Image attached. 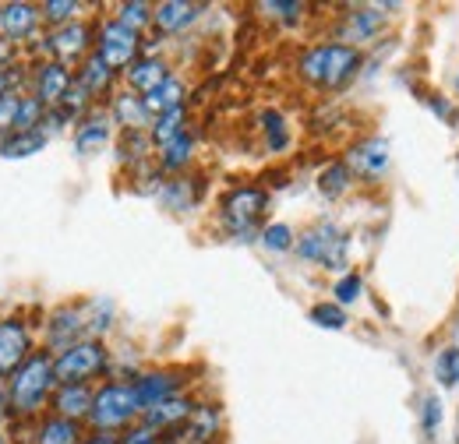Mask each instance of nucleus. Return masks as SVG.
<instances>
[{"label":"nucleus","instance_id":"f257e3e1","mask_svg":"<svg viewBox=\"0 0 459 444\" xmlns=\"http://www.w3.org/2000/svg\"><path fill=\"white\" fill-rule=\"evenodd\" d=\"M57 391V374H54V356L50 353H32L7 381V398L14 416H36Z\"/></svg>","mask_w":459,"mask_h":444},{"label":"nucleus","instance_id":"f03ea898","mask_svg":"<svg viewBox=\"0 0 459 444\" xmlns=\"http://www.w3.org/2000/svg\"><path fill=\"white\" fill-rule=\"evenodd\" d=\"M297 71L315 89H340L360 71V50L346 43H318L300 56Z\"/></svg>","mask_w":459,"mask_h":444},{"label":"nucleus","instance_id":"7ed1b4c3","mask_svg":"<svg viewBox=\"0 0 459 444\" xmlns=\"http://www.w3.org/2000/svg\"><path fill=\"white\" fill-rule=\"evenodd\" d=\"M134 420H142V406L127 381H107L103 388H96L92 413H89L92 431H114L117 434V431L134 427Z\"/></svg>","mask_w":459,"mask_h":444},{"label":"nucleus","instance_id":"20e7f679","mask_svg":"<svg viewBox=\"0 0 459 444\" xmlns=\"http://www.w3.org/2000/svg\"><path fill=\"white\" fill-rule=\"evenodd\" d=\"M107 363H110L107 346L100 338H82L54 356V374H57V385H85L89 378L103 374Z\"/></svg>","mask_w":459,"mask_h":444},{"label":"nucleus","instance_id":"39448f33","mask_svg":"<svg viewBox=\"0 0 459 444\" xmlns=\"http://www.w3.org/2000/svg\"><path fill=\"white\" fill-rule=\"evenodd\" d=\"M346 251H350V236L333 222H318L297 236V254L322 269H346Z\"/></svg>","mask_w":459,"mask_h":444},{"label":"nucleus","instance_id":"423d86ee","mask_svg":"<svg viewBox=\"0 0 459 444\" xmlns=\"http://www.w3.org/2000/svg\"><path fill=\"white\" fill-rule=\"evenodd\" d=\"M269 209V191L265 187H233L227 191L220 212H223V222L233 236H251L255 222L262 219V212Z\"/></svg>","mask_w":459,"mask_h":444},{"label":"nucleus","instance_id":"0eeeda50","mask_svg":"<svg viewBox=\"0 0 459 444\" xmlns=\"http://www.w3.org/2000/svg\"><path fill=\"white\" fill-rule=\"evenodd\" d=\"M138 50H142V43H138V32H131L127 25H120V21H107L103 29H100V39H96V54L103 56L114 71H124V67H131L134 60H138Z\"/></svg>","mask_w":459,"mask_h":444},{"label":"nucleus","instance_id":"6e6552de","mask_svg":"<svg viewBox=\"0 0 459 444\" xmlns=\"http://www.w3.org/2000/svg\"><path fill=\"white\" fill-rule=\"evenodd\" d=\"M32 356V332L22 318H0V381Z\"/></svg>","mask_w":459,"mask_h":444},{"label":"nucleus","instance_id":"1a4fd4ad","mask_svg":"<svg viewBox=\"0 0 459 444\" xmlns=\"http://www.w3.org/2000/svg\"><path fill=\"white\" fill-rule=\"evenodd\" d=\"M89 47H92V29H89L85 21L60 25V29H54V32L43 39V50L54 56L57 64H71V60L85 56L89 54Z\"/></svg>","mask_w":459,"mask_h":444},{"label":"nucleus","instance_id":"9d476101","mask_svg":"<svg viewBox=\"0 0 459 444\" xmlns=\"http://www.w3.org/2000/svg\"><path fill=\"white\" fill-rule=\"evenodd\" d=\"M131 388H134V398H138V406L145 413V409H152V406L173 398V395H180L184 374H177V371H149V374H138L131 381Z\"/></svg>","mask_w":459,"mask_h":444},{"label":"nucleus","instance_id":"9b49d317","mask_svg":"<svg viewBox=\"0 0 459 444\" xmlns=\"http://www.w3.org/2000/svg\"><path fill=\"white\" fill-rule=\"evenodd\" d=\"M71 81H74V74L67 71V64H57V60H47V64H39L36 67V74H32V96L47 107V110H54L64 103V96H67V89H71Z\"/></svg>","mask_w":459,"mask_h":444},{"label":"nucleus","instance_id":"f8f14e48","mask_svg":"<svg viewBox=\"0 0 459 444\" xmlns=\"http://www.w3.org/2000/svg\"><path fill=\"white\" fill-rule=\"evenodd\" d=\"M353 176H364V180H378L385 169H389V141L382 138H368L360 145H353L343 159Z\"/></svg>","mask_w":459,"mask_h":444},{"label":"nucleus","instance_id":"ddd939ff","mask_svg":"<svg viewBox=\"0 0 459 444\" xmlns=\"http://www.w3.org/2000/svg\"><path fill=\"white\" fill-rule=\"evenodd\" d=\"M43 11L36 4H0V36L11 39V43H22V39H32L36 25H39Z\"/></svg>","mask_w":459,"mask_h":444},{"label":"nucleus","instance_id":"4468645a","mask_svg":"<svg viewBox=\"0 0 459 444\" xmlns=\"http://www.w3.org/2000/svg\"><path fill=\"white\" fill-rule=\"evenodd\" d=\"M85 329H89V321H85L82 311H74V307H60V311H54V318H50V325H47V342H50L54 356L64 353V349H71L74 342H82Z\"/></svg>","mask_w":459,"mask_h":444},{"label":"nucleus","instance_id":"2eb2a0df","mask_svg":"<svg viewBox=\"0 0 459 444\" xmlns=\"http://www.w3.org/2000/svg\"><path fill=\"white\" fill-rule=\"evenodd\" d=\"M191 413H195V402H191V398H184V395H173V398H167V402H160V406L145 409V413H142V423H145V427H152L156 434H163V431H177V427H184V423L191 420Z\"/></svg>","mask_w":459,"mask_h":444},{"label":"nucleus","instance_id":"dca6fc26","mask_svg":"<svg viewBox=\"0 0 459 444\" xmlns=\"http://www.w3.org/2000/svg\"><path fill=\"white\" fill-rule=\"evenodd\" d=\"M202 11H205L202 4H187V0H163V4H156V11H152V25H156L160 32H167V36H177V32L191 29V25L198 21V14H202Z\"/></svg>","mask_w":459,"mask_h":444},{"label":"nucleus","instance_id":"f3484780","mask_svg":"<svg viewBox=\"0 0 459 444\" xmlns=\"http://www.w3.org/2000/svg\"><path fill=\"white\" fill-rule=\"evenodd\" d=\"M167 78H170L167 60H160V56H152V54L138 56V60L127 67V85H131L134 96H149V92L160 89Z\"/></svg>","mask_w":459,"mask_h":444},{"label":"nucleus","instance_id":"a211bd4d","mask_svg":"<svg viewBox=\"0 0 459 444\" xmlns=\"http://www.w3.org/2000/svg\"><path fill=\"white\" fill-rule=\"evenodd\" d=\"M220 427H223V413H220V406H195L191 420L184 423V438H173V441L212 444L216 441V434H220Z\"/></svg>","mask_w":459,"mask_h":444},{"label":"nucleus","instance_id":"6ab92c4d","mask_svg":"<svg viewBox=\"0 0 459 444\" xmlns=\"http://www.w3.org/2000/svg\"><path fill=\"white\" fill-rule=\"evenodd\" d=\"M92 395L96 391L89 388V385H57L54 391V413L64 416V420H89V413H92Z\"/></svg>","mask_w":459,"mask_h":444},{"label":"nucleus","instance_id":"aec40b11","mask_svg":"<svg viewBox=\"0 0 459 444\" xmlns=\"http://www.w3.org/2000/svg\"><path fill=\"white\" fill-rule=\"evenodd\" d=\"M110 127H114V116H110V113H89V116L74 127V149H78L82 156L100 152V149L110 141Z\"/></svg>","mask_w":459,"mask_h":444},{"label":"nucleus","instance_id":"412c9836","mask_svg":"<svg viewBox=\"0 0 459 444\" xmlns=\"http://www.w3.org/2000/svg\"><path fill=\"white\" fill-rule=\"evenodd\" d=\"M47 149V131H11L0 138V159H29Z\"/></svg>","mask_w":459,"mask_h":444},{"label":"nucleus","instance_id":"4be33fe9","mask_svg":"<svg viewBox=\"0 0 459 444\" xmlns=\"http://www.w3.org/2000/svg\"><path fill=\"white\" fill-rule=\"evenodd\" d=\"M114 124H120L124 131H145V127H152V116L145 110V103H142V96H134V92H120L114 96Z\"/></svg>","mask_w":459,"mask_h":444},{"label":"nucleus","instance_id":"5701e85b","mask_svg":"<svg viewBox=\"0 0 459 444\" xmlns=\"http://www.w3.org/2000/svg\"><path fill=\"white\" fill-rule=\"evenodd\" d=\"M82 427L74 420H64V416H47L36 434H32V444H82Z\"/></svg>","mask_w":459,"mask_h":444},{"label":"nucleus","instance_id":"b1692460","mask_svg":"<svg viewBox=\"0 0 459 444\" xmlns=\"http://www.w3.org/2000/svg\"><path fill=\"white\" fill-rule=\"evenodd\" d=\"M142 103H145V110L149 116H163V113L177 110V107H184V81L180 78H167L160 89H152L149 96H142Z\"/></svg>","mask_w":459,"mask_h":444},{"label":"nucleus","instance_id":"393cba45","mask_svg":"<svg viewBox=\"0 0 459 444\" xmlns=\"http://www.w3.org/2000/svg\"><path fill=\"white\" fill-rule=\"evenodd\" d=\"M114 74H117V71L107 64V60H103V56L89 54V56H85V64H82V71H78L74 78H78V81H82V85H85L92 96H103V92L114 85Z\"/></svg>","mask_w":459,"mask_h":444},{"label":"nucleus","instance_id":"a878e982","mask_svg":"<svg viewBox=\"0 0 459 444\" xmlns=\"http://www.w3.org/2000/svg\"><path fill=\"white\" fill-rule=\"evenodd\" d=\"M184 127H187V113H184V107H177V110L163 113V116H152L149 138H152V145L167 149V145H170V141H177L180 134H187Z\"/></svg>","mask_w":459,"mask_h":444},{"label":"nucleus","instance_id":"bb28decb","mask_svg":"<svg viewBox=\"0 0 459 444\" xmlns=\"http://www.w3.org/2000/svg\"><path fill=\"white\" fill-rule=\"evenodd\" d=\"M350 184H353V173H350L346 163H329V166L318 173V194L329 198V201L343 198L346 191H350Z\"/></svg>","mask_w":459,"mask_h":444},{"label":"nucleus","instance_id":"cd10ccee","mask_svg":"<svg viewBox=\"0 0 459 444\" xmlns=\"http://www.w3.org/2000/svg\"><path fill=\"white\" fill-rule=\"evenodd\" d=\"M378 25H382V14H378V11H353V14L346 18V47L371 39V36L378 32Z\"/></svg>","mask_w":459,"mask_h":444},{"label":"nucleus","instance_id":"c85d7f7f","mask_svg":"<svg viewBox=\"0 0 459 444\" xmlns=\"http://www.w3.org/2000/svg\"><path fill=\"white\" fill-rule=\"evenodd\" d=\"M262 131H265V149H269V152H287L290 149L287 120H283V113L280 110L262 113Z\"/></svg>","mask_w":459,"mask_h":444},{"label":"nucleus","instance_id":"c756f323","mask_svg":"<svg viewBox=\"0 0 459 444\" xmlns=\"http://www.w3.org/2000/svg\"><path fill=\"white\" fill-rule=\"evenodd\" d=\"M191 152H195V138H191V134H180L177 141H170V145L163 149V156H160V169H167V173L184 169L187 163H191Z\"/></svg>","mask_w":459,"mask_h":444},{"label":"nucleus","instance_id":"7c9ffc66","mask_svg":"<svg viewBox=\"0 0 459 444\" xmlns=\"http://www.w3.org/2000/svg\"><path fill=\"white\" fill-rule=\"evenodd\" d=\"M152 4H142V0H131V4H120L117 7V21L127 25L131 32H142L145 25H152Z\"/></svg>","mask_w":459,"mask_h":444},{"label":"nucleus","instance_id":"2f4dec72","mask_svg":"<svg viewBox=\"0 0 459 444\" xmlns=\"http://www.w3.org/2000/svg\"><path fill=\"white\" fill-rule=\"evenodd\" d=\"M293 240H297V236H293V229H290L287 222H269V226L262 229V247H265V251L283 254L290 247H297Z\"/></svg>","mask_w":459,"mask_h":444},{"label":"nucleus","instance_id":"473e14b6","mask_svg":"<svg viewBox=\"0 0 459 444\" xmlns=\"http://www.w3.org/2000/svg\"><path fill=\"white\" fill-rule=\"evenodd\" d=\"M311 321H315L318 329L340 332V329H346V311L340 303H315V307H311Z\"/></svg>","mask_w":459,"mask_h":444},{"label":"nucleus","instance_id":"72a5a7b5","mask_svg":"<svg viewBox=\"0 0 459 444\" xmlns=\"http://www.w3.org/2000/svg\"><path fill=\"white\" fill-rule=\"evenodd\" d=\"M39 11H43V18H47L50 25H57V29H60V25H71V21H78L74 14H78L82 7H78L74 0H47Z\"/></svg>","mask_w":459,"mask_h":444},{"label":"nucleus","instance_id":"f704fd0d","mask_svg":"<svg viewBox=\"0 0 459 444\" xmlns=\"http://www.w3.org/2000/svg\"><path fill=\"white\" fill-rule=\"evenodd\" d=\"M360 293H364V278L357 276V272H346V276H340V282L333 286V296H336V303H340V307L357 303V300H360Z\"/></svg>","mask_w":459,"mask_h":444},{"label":"nucleus","instance_id":"c9c22d12","mask_svg":"<svg viewBox=\"0 0 459 444\" xmlns=\"http://www.w3.org/2000/svg\"><path fill=\"white\" fill-rule=\"evenodd\" d=\"M435 374H438V381L446 385V388H453L459 381V349L456 346H449V349H442V356H438V363H435Z\"/></svg>","mask_w":459,"mask_h":444},{"label":"nucleus","instance_id":"e433bc0d","mask_svg":"<svg viewBox=\"0 0 459 444\" xmlns=\"http://www.w3.org/2000/svg\"><path fill=\"white\" fill-rule=\"evenodd\" d=\"M89 99H92V92L74 78V81H71V89H67V96H64V103H60V110H67L71 116H78V113L89 110Z\"/></svg>","mask_w":459,"mask_h":444},{"label":"nucleus","instance_id":"4c0bfd02","mask_svg":"<svg viewBox=\"0 0 459 444\" xmlns=\"http://www.w3.org/2000/svg\"><path fill=\"white\" fill-rule=\"evenodd\" d=\"M22 96H25V92H11V96H4V99H0V138L14 131V124H18V110H22Z\"/></svg>","mask_w":459,"mask_h":444},{"label":"nucleus","instance_id":"58836bf2","mask_svg":"<svg viewBox=\"0 0 459 444\" xmlns=\"http://www.w3.org/2000/svg\"><path fill=\"white\" fill-rule=\"evenodd\" d=\"M163 201L170 205V209H187L195 198H191V187H187V180H170L167 187H163Z\"/></svg>","mask_w":459,"mask_h":444},{"label":"nucleus","instance_id":"ea45409f","mask_svg":"<svg viewBox=\"0 0 459 444\" xmlns=\"http://www.w3.org/2000/svg\"><path fill=\"white\" fill-rule=\"evenodd\" d=\"M120 444H160V434L152 427H145V423H134V427H127L120 434Z\"/></svg>","mask_w":459,"mask_h":444},{"label":"nucleus","instance_id":"a19ab883","mask_svg":"<svg viewBox=\"0 0 459 444\" xmlns=\"http://www.w3.org/2000/svg\"><path fill=\"white\" fill-rule=\"evenodd\" d=\"M262 11H269L273 18H280V21H300L304 18V4H262Z\"/></svg>","mask_w":459,"mask_h":444},{"label":"nucleus","instance_id":"79ce46f5","mask_svg":"<svg viewBox=\"0 0 459 444\" xmlns=\"http://www.w3.org/2000/svg\"><path fill=\"white\" fill-rule=\"evenodd\" d=\"M438 420H442V409H438V398H428V402H424V431L431 434V431L438 427Z\"/></svg>","mask_w":459,"mask_h":444},{"label":"nucleus","instance_id":"37998d69","mask_svg":"<svg viewBox=\"0 0 459 444\" xmlns=\"http://www.w3.org/2000/svg\"><path fill=\"white\" fill-rule=\"evenodd\" d=\"M82 444H120V434L114 431H92V434H85Z\"/></svg>","mask_w":459,"mask_h":444},{"label":"nucleus","instance_id":"c03bdc74","mask_svg":"<svg viewBox=\"0 0 459 444\" xmlns=\"http://www.w3.org/2000/svg\"><path fill=\"white\" fill-rule=\"evenodd\" d=\"M11 56H14V43L0 36V71H4V67H11Z\"/></svg>","mask_w":459,"mask_h":444},{"label":"nucleus","instance_id":"a18cd8bd","mask_svg":"<svg viewBox=\"0 0 459 444\" xmlns=\"http://www.w3.org/2000/svg\"><path fill=\"white\" fill-rule=\"evenodd\" d=\"M11 416V398H7V385H0V423Z\"/></svg>","mask_w":459,"mask_h":444},{"label":"nucleus","instance_id":"49530a36","mask_svg":"<svg viewBox=\"0 0 459 444\" xmlns=\"http://www.w3.org/2000/svg\"><path fill=\"white\" fill-rule=\"evenodd\" d=\"M0 444H7V441H4V434H0Z\"/></svg>","mask_w":459,"mask_h":444},{"label":"nucleus","instance_id":"de8ad7c7","mask_svg":"<svg viewBox=\"0 0 459 444\" xmlns=\"http://www.w3.org/2000/svg\"><path fill=\"white\" fill-rule=\"evenodd\" d=\"M167 444H180V441H167Z\"/></svg>","mask_w":459,"mask_h":444}]
</instances>
